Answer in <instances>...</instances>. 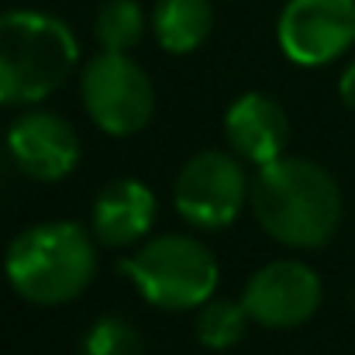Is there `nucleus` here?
<instances>
[{"mask_svg":"<svg viewBox=\"0 0 355 355\" xmlns=\"http://www.w3.org/2000/svg\"><path fill=\"white\" fill-rule=\"evenodd\" d=\"M248 204L259 228L286 248H321L342 225V190L335 176L300 155H279L259 166Z\"/></svg>","mask_w":355,"mask_h":355,"instance_id":"nucleus-1","label":"nucleus"},{"mask_svg":"<svg viewBox=\"0 0 355 355\" xmlns=\"http://www.w3.org/2000/svg\"><path fill=\"white\" fill-rule=\"evenodd\" d=\"M80 62L73 28L31 7L0 10V107H38Z\"/></svg>","mask_w":355,"mask_h":355,"instance_id":"nucleus-2","label":"nucleus"},{"mask_svg":"<svg viewBox=\"0 0 355 355\" xmlns=\"http://www.w3.org/2000/svg\"><path fill=\"white\" fill-rule=\"evenodd\" d=\"M76 221H42L7 245L3 276L35 307L73 304L97 272V238Z\"/></svg>","mask_w":355,"mask_h":355,"instance_id":"nucleus-3","label":"nucleus"},{"mask_svg":"<svg viewBox=\"0 0 355 355\" xmlns=\"http://www.w3.org/2000/svg\"><path fill=\"white\" fill-rule=\"evenodd\" d=\"M121 272L131 279L145 304L169 314L204 307L221 283L214 252L193 235L145 238L128 259H121Z\"/></svg>","mask_w":355,"mask_h":355,"instance_id":"nucleus-4","label":"nucleus"},{"mask_svg":"<svg viewBox=\"0 0 355 355\" xmlns=\"http://www.w3.org/2000/svg\"><path fill=\"white\" fill-rule=\"evenodd\" d=\"M252 197L245 159L232 148H204L183 162L173 183L176 214L197 232H221L235 225Z\"/></svg>","mask_w":355,"mask_h":355,"instance_id":"nucleus-5","label":"nucleus"},{"mask_svg":"<svg viewBox=\"0 0 355 355\" xmlns=\"http://www.w3.org/2000/svg\"><path fill=\"white\" fill-rule=\"evenodd\" d=\"M80 97L90 121L111 138L145 131L155 114V87L128 52L101 49L80 73Z\"/></svg>","mask_w":355,"mask_h":355,"instance_id":"nucleus-6","label":"nucleus"},{"mask_svg":"<svg viewBox=\"0 0 355 355\" xmlns=\"http://www.w3.org/2000/svg\"><path fill=\"white\" fill-rule=\"evenodd\" d=\"M324 300L321 276L300 259H276L245 279L241 304L259 328L293 331L307 324Z\"/></svg>","mask_w":355,"mask_h":355,"instance_id":"nucleus-7","label":"nucleus"},{"mask_svg":"<svg viewBox=\"0 0 355 355\" xmlns=\"http://www.w3.org/2000/svg\"><path fill=\"white\" fill-rule=\"evenodd\" d=\"M276 42L290 62L307 69L342 59L355 45V0H286Z\"/></svg>","mask_w":355,"mask_h":355,"instance_id":"nucleus-8","label":"nucleus"},{"mask_svg":"<svg viewBox=\"0 0 355 355\" xmlns=\"http://www.w3.org/2000/svg\"><path fill=\"white\" fill-rule=\"evenodd\" d=\"M10 162L35 183H59L80 166V135L55 111L28 107L7 128Z\"/></svg>","mask_w":355,"mask_h":355,"instance_id":"nucleus-9","label":"nucleus"},{"mask_svg":"<svg viewBox=\"0 0 355 355\" xmlns=\"http://www.w3.org/2000/svg\"><path fill=\"white\" fill-rule=\"evenodd\" d=\"M225 141L228 148L252 166H266L279 155H286L290 141V118L283 104H276L269 94L248 90L225 111Z\"/></svg>","mask_w":355,"mask_h":355,"instance_id":"nucleus-10","label":"nucleus"},{"mask_svg":"<svg viewBox=\"0 0 355 355\" xmlns=\"http://www.w3.org/2000/svg\"><path fill=\"white\" fill-rule=\"evenodd\" d=\"M155 225V193L135 180L121 176L101 187L94 211H90V232L107 248H131L141 245Z\"/></svg>","mask_w":355,"mask_h":355,"instance_id":"nucleus-11","label":"nucleus"},{"mask_svg":"<svg viewBox=\"0 0 355 355\" xmlns=\"http://www.w3.org/2000/svg\"><path fill=\"white\" fill-rule=\"evenodd\" d=\"M214 28L211 0H155L152 7V35L169 55L197 52Z\"/></svg>","mask_w":355,"mask_h":355,"instance_id":"nucleus-12","label":"nucleus"},{"mask_svg":"<svg viewBox=\"0 0 355 355\" xmlns=\"http://www.w3.org/2000/svg\"><path fill=\"white\" fill-rule=\"evenodd\" d=\"M248 311L241 300H225V297H211L204 307H197V321H193V335L204 349L211 352H228L248 335Z\"/></svg>","mask_w":355,"mask_h":355,"instance_id":"nucleus-13","label":"nucleus"},{"mask_svg":"<svg viewBox=\"0 0 355 355\" xmlns=\"http://www.w3.org/2000/svg\"><path fill=\"white\" fill-rule=\"evenodd\" d=\"M94 35L107 52H131L145 35V10L138 0H104L94 21Z\"/></svg>","mask_w":355,"mask_h":355,"instance_id":"nucleus-14","label":"nucleus"},{"mask_svg":"<svg viewBox=\"0 0 355 355\" xmlns=\"http://www.w3.org/2000/svg\"><path fill=\"white\" fill-rule=\"evenodd\" d=\"M141 335L124 318H101L87 335L80 355H141Z\"/></svg>","mask_w":355,"mask_h":355,"instance_id":"nucleus-15","label":"nucleus"},{"mask_svg":"<svg viewBox=\"0 0 355 355\" xmlns=\"http://www.w3.org/2000/svg\"><path fill=\"white\" fill-rule=\"evenodd\" d=\"M338 97L349 111H355V62L338 76Z\"/></svg>","mask_w":355,"mask_h":355,"instance_id":"nucleus-16","label":"nucleus"}]
</instances>
